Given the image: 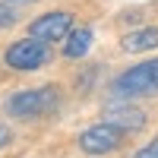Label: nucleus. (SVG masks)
Instances as JSON below:
<instances>
[{
  "label": "nucleus",
  "instance_id": "nucleus-1",
  "mask_svg": "<svg viewBox=\"0 0 158 158\" xmlns=\"http://www.w3.org/2000/svg\"><path fill=\"white\" fill-rule=\"evenodd\" d=\"M60 104V89L57 85H41V89H22L16 95H10L6 114L19 117V120H38V117L51 114Z\"/></svg>",
  "mask_w": 158,
  "mask_h": 158
},
{
  "label": "nucleus",
  "instance_id": "nucleus-2",
  "mask_svg": "<svg viewBox=\"0 0 158 158\" xmlns=\"http://www.w3.org/2000/svg\"><path fill=\"white\" fill-rule=\"evenodd\" d=\"M111 92L120 101L139 98V95H155L158 92V60H146V63L130 67L127 73H120L111 82Z\"/></svg>",
  "mask_w": 158,
  "mask_h": 158
},
{
  "label": "nucleus",
  "instance_id": "nucleus-3",
  "mask_svg": "<svg viewBox=\"0 0 158 158\" xmlns=\"http://www.w3.org/2000/svg\"><path fill=\"white\" fill-rule=\"evenodd\" d=\"M123 133H127V130L114 127V123H108V120H101V123H95V127L82 130L79 139H76V146L82 149L85 155H108V152H114V149H120Z\"/></svg>",
  "mask_w": 158,
  "mask_h": 158
},
{
  "label": "nucleus",
  "instance_id": "nucleus-4",
  "mask_svg": "<svg viewBox=\"0 0 158 158\" xmlns=\"http://www.w3.org/2000/svg\"><path fill=\"white\" fill-rule=\"evenodd\" d=\"M6 67L10 70H38L51 60V48L38 38H22V41L6 48Z\"/></svg>",
  "mask_w": 158,
  "mask_h": 158
},
{
  "label": "nucleus",
  "instance_id": "nucleus-5",
  "mask_svg": "<svg viewBox=\"0 0 158 158\" xmlns=\"http://www.w3.org/2000/svg\"><path fill=\"white\" fill-rule=\"evenodd\" d=\"M73 32V16L67 10H54V13H44V16H38L32 25H29V35L38 38V41H63Z\"/></svg>",
  "mask_w": 158,
  "mask_h": 158
},
{
  "label": "nucleus",
  "instance_id": "nucleus-6",
  "mask_svg": "<svg viewBox=\"0 0 158 158\" xmlns=\"http://www.w3.org/2000/svg\"><path fill=\"white\" fill-rule=\"evenodd\" d=\"M104 120L127 130V133H133V130H142L146 127V114H142L139 108H130V104H114V108L104 111Z\"/></svg>",
  "mask_w": 158,
  "mask_h": 158
},
{
  "label": "nucleus",
  "instance_id": "nucleus-7",
  "mask_svg": "<svg viewBox=\"0 0 158 158\" xmlns=\"http://www.w3.org/2000/svg\"><path fill=\"white\" fill-rule=\"evenodd\" d=\"M120 48L127 54H142V51H152L158 48V25H149V29H139V32H130L123 35Z\"/></svg>",
  "mask_w": 158,
  "mask_h": 158
},
{
  "label": "nucleus",
  "instance_id": "nucleus-8",
  "mask_svg": "<svg viewBox=\"0 0 158 158\" xmlns=\"http://www.w3.org/2000/svg\"><path fill=\"white\" fill-rule=\"evenodd\" d=\"M89 48H92V29H73L67 35V44H63V54H67L70 60H79V57H85L89 54Z\"/></svg>",
  "mask_w": 158,
  "mask_h": 158
},
{
  "label": "nucleus",
  "instance_id": "nucleus-9",
  "mask_svg": "<svg viewBox=\"0 0 158 158\" xmlns=\"http://www.w3.org/2000/svg\"><path fill=\"white\" fill-rule=\"evenodd\" d=\"M19 16H16V10H10V6H0V29H10V25H16Z\"/></svg>",
  "mask_w": 158,
  "mask_h": 158
},
{
  "label": "nucleus",
  "instance_id": "nucleus-10",
  "mask_svg": "<svg viewBox=\"0 0 158 158\" xmlns=\"http://www.w3.org/2000/svg\"><path fill=\"white\" fill-rule=\"evenodd\" d=\"M136 158H158V139L152 142V146H146V149H139V152H136Z\"/></svg>",
  "mask_w": 158,
  "mask_h": 158
},
{
  "label": "nucleus",
  "instance_id": "nucleus-11",
  "mask_svg": "<svg viewBox=\"0 0 158 158\" xmlns=\"http://www.w3.org/2000/svg\"><path fill=\"white\" fill-rule=\"evenodd\" d=\"M6 142H10V130H6L3 123H0V149H3V146H6Z\"/></svg>",
  "mask_w": 158,
  "mask_h": 158
},
{
  "label": "nucleus",
  "instance_id": "nucleus-12",
  "mask_svg": "<svg viewBox=\"0 0 158 158\" xmlns=\"http://www.w3.org/2000/svg\"><path fill=\"white\" fill-rule=\"evenodd\" d=\"M6 3H35V0H6Z\"/></svg>",
  "mask_w": 158,
  "mask_h": 158
}]
</instances>
